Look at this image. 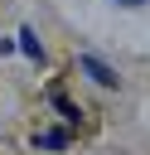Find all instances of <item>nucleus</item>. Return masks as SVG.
I'll list each match as a JSON object with an SVG mask.
<instances>
[{
	"instance_id": "f257e3e1",
	"label": "nucleus",
	"mask_w": 150,
	"mask_h": 155,
	"mask_svg": "<svg viewBox=\"0 0 150 155\" xmlns=\"http://www.w3.org/2000/svg\"><path fill=\"white\" fill-rule=\"evenodd\" d=\"M77 68H82V73H87L97 87H116V82H121V78H116V73H111V68H106L97 53H82V58H77Z\"/></svg>"
},
{
	"instance_id": "f03ea898",
	"label": "nucleus",
	"mask_w": 150,
	"mask_h": 155,
	"mask_svg": "<svg viewBox=\"0 0 150 155\" xmlns=\"http://www.w3.org/2000/svg\"><path fill=\"white\" fill-rule=\"evenodd\" d=\"M19 48H24L34 63H44V44H39V34H34V29H19Z\"/></svg>"
},
{
	"instance_id": "7ed1b4c3",
	"label": "nucleus",
	"mask_w": 150,
	"mask_h": 155,
	"mask_svg": "<svg viewBox=\"0 0 150 155\" xmlns=\"http://www.w3.org/2000/svg\"><path fill=\"white\" fill-rule=\"evenodd\" d=\"M48 102H53V107H58V111H63L68 121H77V116H82V111H77L73 102H68V92H63V87H48Z\"/></svg>"
},
{
	"instance_id": "20e7f679",
	"label": "nucleus",
	"mask_w": 150,
	"mask_h": 155,
	"mask_svg": "<svg viewBox=\"0 0 150 155\" xmlns=\"http://www.w3.org/2000/svg\"><path fill=\"white\" fill-rule=\"evenodd\" d=\"M34 145H44V150H63V145H68V131H39Z\"/></svg>"
},
{
	"instance_id": "39448f33",
	"label": "nucleus",
	"mask_w": 150,
	"mask_h": 155,
	"mask_svg": "<svg viewBox=\"0 0 150 155\" xmlns=\"http://www.w3.org/2000/svg\"><path fill=\"white\" fill-rule=\"evenodd\" d=\"M116 5H126V10H135V5H145V0H116Z\"/></svg>"
}]
</instances>
